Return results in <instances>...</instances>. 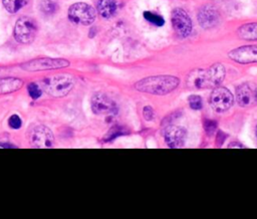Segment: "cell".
Returning <instances> with one entry per match:
<instances>
[{
    "mask_svg": "<svg viewBox=\"0 0 257 219\" xmlns=\"http://www.w3.org/2000/svg\"><path fill=\"white\" fill-rule=\"evenodd\" d=\"M186 130L183 127L170 125L166 128L164 138L170 148H181L186 141Z\"/></svg>",
    "mask_w": 257,
    "mask_h": 219,
    "instance_id": "cell-13",
    "label": "cell"
},
{
    "mask_svg": "<svg viewBox=\"0 0 257 219\" xmlns=\"http://www.w3.org/2000/svg\"><path fill=\"white\" fill-rule=\"evenodd\" d=\"M37 30L38 25L35 19L29 16H23L16 21L13 29V36L17 42L27 44L34 40Z\"/></svg>",
    "mask_w": 257,
    "mask_h": 219,
    "instance_id": "cell-4",
    "label": "cell"
},
{
    "mask_svg": "<svg viewBox=\"0 0 257 219\" xmlns=\"http://www.w3.org/2000/svg\"><path fill=\"white\" fill-rule=\"evenodd\" d=\"M28 1L29 0H3V5L8 12L16 13L24 7Z\"/></svg>",
    "mask_w": 257,
    "mask_h": 219,
    "instance_id": "cell-18",
    "label": "cell"
},
{
    "mask_svg": "<svg viewBox=\"0 0 257 219\" xmlns=\"http://www.w3.org/2000/svg\"><path fill=\"white\" fill-rule=\"evenodd\" d=\"M217 128V124L216 122L214 121H211V120H206L204 122V129H205V132L208 134V135H211L212 133L215 132Z\"/></svg>",
    "mask_w": 257,
    "mask_h": 219,
    "instance_id": "cell-24",
    "label": "cell"
},
{
    "mask_svg": "<svg viewBox=\"0 0 257 219\" xmlns=\"http://www.w3.org/2000/svg\"><path fill=\"white\" fill-rule=\"evenodd\" d=\"M233 95L229 89L223 86H216L210 94L209 102L211 107L217 113H223L229 110L233 104Z\"/></svg>",
    "mask_w": 257,
    "mask_h": 219,
    "instance_id": "cell-6",
    "label": "cell"
},
{
    "mask_svg": "<svg viewBox=\"0 0 257 219\" xmlns=\"http://www.w3.org/2000/svg\"><path fill=\"white\" fill-rule=\"evenodd\" d=\"M23 82L19 78H3L0 79V93H8L19 89Z\"/></svg>",
    "mask_w": 257,
    "mask_h": 219,
    "instance_id": "cell-17",
    "label": "cell"
},
{
    "mask_svg": "<svg viewBox=\"0 0 257 219\" xmlns=\"http://www.w3.org/2000/svg\"><path fill=\"white\" fill-rule=\"evenodd\" d=\"M95 16V9L87 3L77 2L68 9V19L74 24L89 25L94 21Z\"/></svg>",
    "mask_w": 257,
    "mask_h": 219,
    "instance_id": "cell-5",
    "label": "cell"
},
{
    "mask_svg": "<svg viewBox=\"0 0 257 219\" xmlns=\"http://www.w3.org/2000/svg\"><path fill=\"white\" fill-rule=\"evenodd\" d=\"M74 79L68 74H58L43 79L40 86L44 91L54 97L65 96L73 87Z\"/></svg>",
    "mask_w": 257,
    "mask_h": 219,
    "instance_id": "cell-3",
    "label": "cell"
},
{
    "mask_svg": "<svg viewBox=\"0 0 257 219\" xmlns=\"http://www.w3.org/2000/svg\"><path fill=\"white\" fill-rule=\"evenodd\" d=\"M97 12L103 18L112 17L117 8L116 0H98L97 1Z\"/></svg>",
    "mask_w": 257,
    "mask_h": 219,
    "instance_id": "cell-15",
    "label": "cell"
},
{
    "mask_svg": "<svg viewBox=\"0 0 257 219\" xmlns=\"http://www.w3.org/2000/svg\"><path fill=\"white\" fill-rule=\"evenodd\" d=\"M179 78L172 75L150 76L141 79L135 87L143 92L152 94H166L174 90L179 85Z\"/></svg>",
    "mask_w": 257,
    "mask_h": 219,
    "instance_id": "cell-2",
    "label": "cell"
},
{
    "mask_svg": "<svg viewBox=\"0 0 257 219\" xmlns=\"http://www.w3.org/2000/svg\"><path fill=\"white\" fill-rule=\"evenodd\" d=\"M238 36L244 40H257V22H249L238 29Z\"/></svg>",
    "mask_w": 257,
    "mask_h": 219,
    "instance_id": "cell-16",
    "label": "cell"
},
{
    "mask_svg": "<svg viewBox=\"0 0 257 219\" xmlns=\"http://www.w3.org/2000/svg\"><path fill=\"white\" fill-rule=\"evenodd\" d=\"M91 108L96 115H113L117 112L116 103L106 94L98 92L91 98Z\"/></svg>",
    "mask_w": 257,
    "mask_h": 219,
    "instance_id": "cell-10",
    "label": "cell"
},
{
    "mask_svg": "<svg viewBox=\"0 0 257 219\" xmlns=\"http://www.w3.org/2000/svg\"><path fill=\"white\" fill-rule=\"evenodd\" d=\"M188 100H189V104H190L191 108H193V110H200L203 106V100L200 95L192 94L189 96Z\"/></svg>",
    "mask_w": 257,
    "mask_h": 219,
    "instance_id": "cell-22",
    "label": "cell"
},
{
    "mask_svg": "<svg viewBox=\"0 0 257 219\" xmlns=\"http://www.w3.org/2000/svg\"><path fill=\"white\" fill-rule=\"evenodd\" d=\"M220 14L214 6H203L198 13V21L203 28H212L218 24Z\"/></svg>",
    "mask_w": 257,
    "mask_h": 219,
    "instance_id": "cell-14",
    "label": "cell"
},
{
    "mask_svg": "<svg viewBox=\"0 0 257 219\" xmlns=\"http://www.w3.org/2000/svg\"><path fill=\"white\" fill-rule=\"evenodd\" d=\"M144 17L147 21H149L150 23H152L156 26H162L165 23V20L161 15L156 14V13L151 12V11H145L144 12Z\"/></svg>",
    "mask_w": 257,
    "mask_h": 219,
    "instance_id": "cell-20",
    "label": "cell"
},
{
    "mask_svg": "<svg viewBox=\"0 0 257 219\" xmlns=\"http://www.w3.org/2000/svg\"><path fill=\"white\" fill-rule=\"evenodd\" d=\"M228 56L241 64L257 62V45H244L231 50Z\"/></svg>",
    "mask_w": 257,
    "mask_h": 219,
    "instance_id": "cell-12",
    "label": "cell"
},
{
    "mask_svg": "<svg viewBox=\"0 0 257 219\" xmlns=\"http://www.w3.org/2000/svg\"><path fill=\"white\" fill-rule=\"evenodd\" d=\"M256 138H257V127H256Z\"/></svg>",
    "mask_w": 257,
    "mask_h": 219,
    "instance_id": "cell-27",
    "label": "cell"
},
{
    "mask_svg": "<svg viewBox=\"0 0 257 219\" xmlns=\"http://www.w3.org/2000/svg\"><path fill=\"white\" fill-rule=\"evenodd\" d=\"M143 114H144V117H145V119H146L147 121H152V120L154 119V117H155L154 110H153L151 106H149V105H147V106L144 107Z\"/></svg>",
    "mask_w": 257,
    "mask_h": 219,
    "instance_id": "cell-26",
    "label": "cell"
},
{
    "mask_svg": "<svg viewBox=\"0 0 257 219\" xmlns=\"http://www.w3.org/2000/svg\"><path fill=\"white\" fill-rule=\"evenodd\" d=\"M123 133H124V132L122 131L121 128H119V127H113V128L111 129V131L109 132V134L107 135V141H110V140L114 139L115 137H118L119 135H122Z\"/></svg>",
    "mask_w": 257,
    "mask_h": 219,
    "instance_id": "cell-25",
    "label": "cell"
},
{
    "mask_svg": "<svg viewBox=\"0 0 257 219\" xmlns=\"http://www.w3.org/2000/svg\"><path fill=\"white\" fill-rule=\"evenodd\" d=\"M29 141L34 148H51L54 145L52 132L42 125L32 129L29 135Z\"/></svg>",
    "mask_w": 257,
    "mask_h": 219,
    "instance_id": "cell-9",
    "label": "cell"
},
{
    "mask_svg": "<svg viewBox=\"0 0 257 219\" xmlns=\"http://www.w3.org/2000/svg\"><path fill=\"white\" fill-rule=\"evenodd\" d=\"M237 102L242 107H248L257 104V84L245 82L236 89Z\"/></svg>",
    "mask_w": 257,
    "mask_h": 219,
    "instance_id": "cell-11",
    "label": "cell"
},
{
    "mask_svg": "<svg viewBox=\"0 0 257 219\" xmlns=\"http://www.w3.org/2000/svg\"><path fill=\"white\" fill-rule=\"evenodd\" d=\"M69 65L68 60L61 58H37L21 65L27 71H39L55 68H62Z\"/></svg>",
    "mask_w": 257,
    "mask_h": 219,
    "instance_id": "cell-7",
    "label": "cell"
},
{
    "mask_svg": "<svg viewBox=\"0 0 257 219\" xmlns=\"http://www.w3.org/2000/svg\"><path fill=\"white\" fill-rule=\"evenodd\" d=\"M27 90H28L30 97L33 99H37L38 97H40L41 92H42L41 86L38 85L36 82H30L27 85Z\"/></svg>",
    "mask_w": 257,
    "mask_h": 219,
    "instance_id": "cell-21",
    "label": "cell"
},
{
    "mask_svg": "<svg viewBox=\"0 0 257 219\" xmlns=\"http://www.w3.org/2000/svg\"><path fill=\"white\" fill-rule=\"evenodd\" d=\"M58 9V3L56 0H41L40 10L45 15H53Z\"/></svg>",
    "mask_w": 257,
    "mask_h": 219,
    "instance_id": "cell-19",
    "label": "cell"
},
{
    "mask_svg": "<svg viewBox=\"0 0 257 219\" xmlns=\"http://www.w3.org/2000/svg\"><path fill=\"white\" fill-rule=\"evenodd\" d=\"M172 25L180 37H187L192 31V20L188 13L182 8H175L172 11Z\"/></svg>",
    "mask_w": 257,
    "mask_h": 219,
    "instance_id": "cell-8",
    "label": "cell"
},
{
    "mask_svg": "<svg viewBox=\"0 0 257 219\" xmlns=\"http://www.w3.org/2000/svg\"><path fill=\"white\" fill-rule=\"evenodd\" d=\"M8 125L11 129H14V130H18L20 129L21 125H22V122H21V119L19 116L17 115H12L9 120H8Z\"/></svg>",
    "mask_w": 257,
    "mask_h": 219,
    "instance_id": "cell-23",
    "label": "cell"
},
{
    "mask_svg": "<svg viewBox=\"0 0 257 219\" xmlns=\"http://www.w3.org/2000/svg\"><path fill=\"white\" fill-rule=\"evenodd\" d=\"M225 67L221 63H215L209 68L192 70L186 79L187 85L192 88L202 89L220 85L225 77Z\"/></svg>",
    "mask_w": 257,
    "mask_h": 219,
    "instance_id": "cell-1",
    "label": "cell"
}]
</instances>
